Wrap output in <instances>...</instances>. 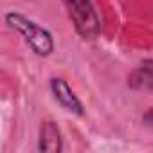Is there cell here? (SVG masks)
Returning a JSON list of instances; mask_svg holds the SVG:
<instances>
[{
	"label": "cell",
	"instance_id": "cell-5",
	"mask_svg": "<svg viewBox=\"0 0 153 153\" xmlns=\"http://www.w3.org/2000/svg\"><path fill=\"white\" fill-rule=\"evenodd\" d=\"M142 124L146 126V128H149V130H153V106L142 115Z\"/></svg>",
	"mask_w": 153,
	"mask_h": 153
},
{
	"label": "cell",
	"instance_id": "cell-2",
	"mask_svg": "<svg viewBox=\"0 0 153 153\" xmlns=\"http://www.w3.org/2000/svg\"><path fill=\"white\" fill-rule=\"evenodd\" d=\"M63 2L79 36L85 40H94L101 33V20L90 0H63Z\"/></svg>",
	"mask_w": 153,
	"mask_h": 153
},
{
	"label": "cell",
	"instance_id": "cell-4",
	"mask_svg": "<svg viewBox=\"0 0 153 153\" xmlns=\"http://www.w3.org/2000/svg\"><path fill=\"white\" fill-rule=\"evenodd\" d=\"M38 149L40 151H47V153H59L63 149V139H61V131L59 128L47 121L42 124L40 128V139H38Z\"/></svg>",
	"mask_w": 153,
	"mask_h": 153
},
{
	"label": "cell",
	"instance_id": "cell-1",
	"mask_svg": "<svg viewBox=\"0 0 153 153\" xmlns=\"http://www.w3.org/2000/svg\"><path fill=\"white\" fill-rule=\"evenodd\" d=\"M6 22L11 29L18 31L25 38V42L29 43V47L33 49L34 54H38L42 58H47L54 51L52 34L47 29H43L42 25H38L36 22L29 20L27 16H24L20 13H7Z\"/></svg>",
	"mask_w": 153,
	"mask_h": 153
},
{
	"label": "cell",
	"instance_id": "cell-3",
	"mask_svg": "<svg viewBox=\"0 0 153 153\" xmlns=\"http://www.w3.org/2000/svg\"><path fill=\"white\" fill-rule=\"evenodd\" d=\"M51 92L54 96V99L68 112L83 115V105L78 99V96L74 94V90L68 87V83L63 78H52L51 79Z\"/></svg>",
	"mask_w": 153,
	"mask_h": 153
}]
</instances>
